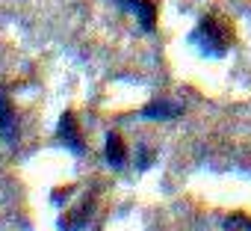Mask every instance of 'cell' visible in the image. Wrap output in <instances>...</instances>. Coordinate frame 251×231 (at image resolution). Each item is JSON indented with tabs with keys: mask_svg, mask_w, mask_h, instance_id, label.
Here are the masks:
<instances>
[{
	"mask_svg": "<svg viewBox=\"0 0 251 231\" xmlns=\"http://www.w3.org/2000/svg\"><path fill=\"white\" fill-rule=\"evenodd\" d=\"M0 137H3L9 145H18L21 140V125H18V113L12 107V101L0 92Z\"/></svg>",
	"mask_w": 251,
	"mask_h": 231,
	"instance_id": "2",
	"label": "cell"
},
{
	"mask_svg": "<svg viewBox=\"0 0 251 231\" xmlns=\"http://www.w3.org/2000/svg\"><path fill=\"white\" fill-rule=\"evenodd\" d=\"M151 160H154V151H151L148 145H142V148H139V166H142V169H148V166H151Z\"/></svg>",
	"mask_w": 251,
	"mask_h": 231,
	"instance_id": "8",
	"label": "cell"
},
{
	"mask_svg": "<svg viewBox=\"0 0 251 231\" xmlns=\"http://www.w3.org/2000/svg\"><path fill=\"white\" fill-rule=\"evenodd\" d=\"M130 12L136 15V21L142 24V30L151 33V30L157 27V6L151 3V0H136V6H133Z\"/></svg>",
	"mask_w": 251,
	"mask_h": 231,
	"instance_id": "6",
	"label": "cell"
},
{
	"mask_svg": "<svg viewBox=\"0 0 251 231\" xmlns=\"http://www.w3.org/2000/svg\"><path fill=\"white\" fill-rule=\"evenodd\" d=\"M103 154L109 160V166H124L127 163V145H124V140L118 134H106V143H103Z\"/></svg>",
	"mask_w": 251,
	"mask_h": 231,
	"instance_id": "4",
	"label": "cell"
},
{
	"mask_svg": "<svg viewBox=\"0 0 251 231\" xmlns=\"http://www.w3.org/2000/svg\"><path fill=\"white\" fill-rule=\"evenodd\" d=\"M192 39L201 42V51H204V54H210V57H225L227 48L233 45V27H230V21L222 18L219 12H207V15L198 21Z\"/></svg>",
	"mask_w": 251,
	"mask_h": 231,
	"instance_id": "1",
	"label": "cell"
},
{
	"mask_svg": "<svg viewBox=\"0 0 251 231\" xmlns=\"http://www.w3.org/2000/svg\"><path fill=\"white\" fill-rule=\"evenodd\" d=\"M180 113H183V107L175 101H154L142 110V119H177Z\"/></svg>",
	"mask_w": 251,
	"mask_h": 231,
	"instance_id": "5",
	"label": "cell"
},
{
	"mask_svg": "<svg viewBox=\"0 0 251 231\" xmlns=\"http://www.w3.org/2000/svg\"><path fill=\"white\" fill-rule=\"evenodd\" d=\"M56 134H59V143H62L65 148H71L74 154H83V151H86V143H83V134H80V125H77V119H74V113H62V116H59Z\"/></svg>",
	"mask_w": 251,
	"mask_h": 231,
	"instance_id": "3",
	"label": "cell"
},
{
	"mask_svg": "<svg viewBox=\"0 0 251 231\" xmlns=\"http://www.w3.org/2000/svg\"><path fill=\"white\" fill-rule=\"evenodd\" d=\"M222 225L225 228H251V219H245V216H227Z\"/></svg>",
	"mask_w": 251,
	"mask_h": 231,
	"instance_id": "7",
	"label": "cell"
}]
</instances>
